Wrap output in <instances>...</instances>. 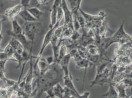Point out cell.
I'll return each instance as SVG.
<instances>
[{
    "label": "cell",
    "instance_id": "1",
    "mask_svg": "<svg viewBox=\"0 0 132 98\" xmlns=\"http://www.w3.org/2000/svg\"><path fill=\"white\" fill-rule=\"evenodd\" d=\"M57 63H54L51 65V68L44 75L38 76L37 80V88L35 89V93L38 92V97L39 98L48 89L54 87L56 84L63 80L64 75L61 68L59 65L57 67Z\"/></svg>",
    "mask_w": 132,
    "mask_h": 98
},
{
    "label": "cell",
    "instance_id": "2",
    "mask_svg": "<svg viewBox=\"0 0 132 98\" xmlns=\"http://www.w3.org/2000/svg\"><path fill=\"white\" fill-rule=\"evenodd\" d=\"M124 22H122L120 27L113 35L110 37H108L109 46L115 43H125L126 41H129L132 38L127 33L124 28Z\"/></svg>",
    "mask_w": 132,
    "mask_h": 98
},
{
    "label": "cell",
    "instance_id": "3",
    "mask_svg": "<svg viewBox=\"0 0 132 98\" xmlns=\"http://www.w3.org/2000/svg\"><path fill=\"white\" fill-rule=\"evenodd\" d=\"M23 32L25 36L34 46L38 27L36 22H25L22 26Z\"/></svg>",
    "mask_w": 132,
    "mask_h": 98
},
{
    "label": "cell",
    "instance_id": "4",
    "mask_svg": "<svg viewBox=\"0 0 132 98\" xmlns=\"http://www.w3.org/2000/svg\"><path fill=\"white\" fill-rule=\"evenodd\" d=\"M57 27H58L55 26L53 28H50L49 31L45 34L44 38L43 44L42 45V46H41V48L40 49V51L39 52V54H38V55L36 56V61H35V63L34 65V69L35 71H36V68L37 67V65H38L39 60L42 57V55H43V53H44L45 50L46 49V48L47 47V46H48V45L50 43L52 36L53 32H54V30Z\"/></svg>",
    "mask_w": 132,
    "mask_h": 98
},
{
    "label": "cell",
    "instance_id": "5",
    "mask_svg": "<svg viewBox=\"0 0 132 98\" xmlns=\"http://www.w3.org/2000/svg\"><path fill=\"white\" fill-rule=\"evenodd\" d=\"M61 6L64 13V27H70L74 29L73 26V14L71 9L69 8V6H68L66 0H62Z\"/></svg>",
    "mask_w": 132,
    "mask_h": 98
},
{
    "label": "cell",
    "instance_id": "6",
    "mask_svg": "<svg viewBox=\"0 0 132 98\" xmlns=\"http://www.w3.org/2000/svg\"><path fill=\"white\" fill-rule=\"evenodd\" d=\"M23 6L21 4H18L6 9L5 11V15L6 18L10 21L15 19V17L19 15V13L23 9Z\"/></svg>",
    "mask_w": 132,
    "mask_h": 98
},
{
    "label": "cell",
    "instance_id": "7",
    "mask_svg": "<svg viewBox=\"0 0 132 98\" xmlns=\"http://www.w3.org/2000/svg\"><path fill=\"white\" fill-rule=\"evenodd\" d=\"M72 56L70 53H68L64 56L61 60L57 63L60 66L63 72L64 76H71L70 72L69 71V66L70 62V60Z\"/></svg>",
    "mask_w": 132,
    "mask_h": 98
},
{
    "label": "cell",
    "instance_id": "8",
    "mask_svg": "<svg viewBox=\"0 0 132 98\" xmlns=\"http://www.w3.org/2000/svg\"><path fill=\"white\" fill-rule=\"evenodd\" d=\"M70 5L71 11L73 16L77 17L79 14V9L81 8L80 6L82 0H67Z\"/></svg>",
    "mask_w": 132,
    "mask_h": 98
},
{
    "label": "cell",
    "instance_id": "9",
    "mask_svg": "<svg viewBox=\"0 0 132 98\" xmlns=\"http://www.w3.org/2000/svg\"><path fill=\"white\" fill-rule=\"evenodd\" d=\"M10 43L11 44V46L13 49H14L15 53L20 55H22L24 50H25L22 44L17 39L13 37H11Z\"/></svg>",
    "mask_w": 132,
    "mask_h": 98
},
{
    "label": "cell",
    "instance_id": "10",
    "mask_svg": "<svg viewBox=\"0 0 132 98\" xmlns=\"http://www.w3.org/2000/svg\"><path fill=\"white\" fill-rule=\"evenodd\" d=\"M50 66L47 63L45 58L42 57L39 60L37 65V67H38L39 70V76L44 75L48 71Z\"/></svg>",
    "mask_w": 132,
    "mask_h": 98
},
{
    "label": "cell",
    "instance_id": "11",
    "mask_svg": "<svg viewBox=\"0 0 132 98\" xmlns=\"http://www.w3.org/2000/svg\"><path fill=\"white\" fill-rule=\"evenodd\" d=\"M25 22H37L38 20L30 13L28 11L27 8H24L22 9L19 14Z\"/></svg>",
    "mask_w": 132,
    "mask_h": 98
},
{
    "label": "cell",
    "instance_id": "12",
    "mask_svg": "<svg viewBox=\"0 0 132 98\" xmlns=\"http://www.w3.org/2000/svg\"><path fill=\"white\" fill-rule=\"evenodd\" d=\"M109 85V89L108 91L102 96L107 98H119L114 84L112 82H110Z\"/></svg>",
    "mask_w": 132,
    "mask_h": 98
},
{
    "label": "cell",
    "instance_id": "13",
    "mask_svg": "<svg viewBox=\"0 0 132 98\" xmlns=\"http://www.w3.org/2000/svg\"><path fill=\"white\" fill-rule=\"evenodd\" d=\"M114 87L116 88L119 98H126L125 89L126 86L123 82H121L116 83Z\"/></svg>",
    "mask_w": 132,
    "mask_h": 98
},
{
    "label": "cell",
    "instance_id": "14",
    "mask_svg": "<svg viewBox=\"0 0 132 98\" xmlns=\"http://www.w3.org/2000/svg\"><path fill=\"white\" fill-rule=\"evenodd\" d=\"M27 9L30 12V13L38 21L39 20L40 18L43 15V12L37 7H28Z\"/></svg>",
    "mask_w": 132,
    "mask_h": 98
},
{
    "label": "cell",
    "instance_id": "15",
    "mask_svg": "<svg viewBox=\"0 0 132 98\" xmlns=\"http://www.w3.org/2000/svg\"><path fill=\"white\" fill-rule=\"evenodd\" d=\"M12 23V33L15 34H22L23 33V28L18 23L16 19H14L11 21Z\"/></svg>",
    "mask_w": 132,
    "mask_h": 98
},
{
    "label": "cell",
    "instance_id": "16",
    "mask_svg": "<svg viewBox=\"0 0 132 98\" xmlns=\"http://www.w3.org/2000/svg\"><path fill=\"white\" fill-rule=\"evenodd\" d=\"M68 54V47L65 45V44L64 43V42H62L61 44L59 50V54L57 61V63H58Z\"/></svg>",
    "mask_w": 132,
    "mask_h": 98
},
{
    "label": "cell",
    "instance_id": "17",
    "mask_svg": "<svg viewBox=\"0 0 132 98\" xmlns=\"http://www.w3.org/2000/svg\"><path fill=\"white\" fill-rule=\"evenodd\" d=\"M87 50L88 51V53L91 55H98V53H100V50L98 46L93 45V44H89L86 47Z\"/></svg>",
    "mask_w": 132,
    "mask_h": 98
},
{
    "label": "cell",
    "instance_id": "18",
    "mask_svg": "<svg viewBox=\"0 0 132 98\" xmlns=\"http://www.w3.org/2000/svg\"><path fill=\"white\" fill-rule=\"evenodd\" d=\"M3 52L7 55L9 58H11L13 57V55L14 54V51L13 49L11 44L9 42L8 45L6 46L4 50H3Z\"/></svg>",
    "mask_w": 132,
    "mask_h": 98
},
{
    "label": "cell",
    "instance_id": "19",
    "mask_svg": "<svg viewBox=\"0 0 132 98\" xmlns=\"http://www.w3.org/2000/svg\"><path fill=\"white\" fill-rule=\"evenodd\" d=\"M122 82H123L127 86L132 87V78H125L122 80Z\"/></svg>",
    "mask_w": 132,
    "mask_h": 98
},
{
    "label": "cell",
    "instance_id": "20",
    "mask_svg": "<svg viewBox=\"0 0 132 98\" xmlns=\"http://www.w3.org/2000/svg\"><path fill=\"white\" fill-rule=\"evenodd\" d=\"M31 0H21L20 4L22 5L24 8H27L30 5Z\"/></svg>",
    "mask_w": 132,
    "mask_h": 98
},
{
    "label": "cell",
    "instance_id": "21",
    "mask_svg": "<svg viewBox=\"0 0 132 98\" xmlns=\"http://www.w3.org/2000/svg\"><path fill=\"white\" fill-rule=\"evenodd\" d=\"M45 60H46V61L49 65H51L55 63V59H54L53 56H48L45 58Z\"/></svg>",
    "mask_w": 132,
    "mask_h": 98
},
{
    "label": "cell",
    "instance_id": "22",
    "mask_svg": "<svg viewBox=\"0 0 132 98\" xmlns=\"http://www.w3.org/2000/svg\"><path fill=\"white\" fill-rule=\"evenodd\" d=\"M90 95V93L89 92H85L82 94H80L79 97L78 98H89Z\"/></svg>",
    "mask_w": 132,
    "mask_h": 98
},
{
    "label": "cell",
    "instance_id": "23",
    "mask_svg": "<svg viewBox=\"0 0 132 98\" xmlns=\"http://www.w3.org/2000/svg\"><path fill=\"white\" fill-rule=\"evenodd\" d=\"M49 0H37V3L38 5L40 6H43L47 4Z\"/></svg>",
    "mask_w": 132,
    "mask_h": 98
},
{
    "label": "cell",
    "instance_id": "24",
    "mask_svg": "<svg viewBox=\"0 0 132 98\" xmlns=\"http://www.w3.org/2000/svg\"><path fill=\"white\" fill-rule=\"evenodd\" d=\"M64 98H76L75 97L73 96H68V97H65Z\"/></svg>",
    "mask_w": 132,
    "mask_h": 98
},
{
    "label": "cell",
    "instance_id": "25",
    "mask_svg": "<svg viewBox=\"0 0 132 98\" xmlns=\"http://www.w3.org/2000/svg\"><path fill=\"white\" fill-rule=\"evenodd\" d=\"M128 98H132V95H131L130 97H129Z\"/></svg>",
    "mask_w": 132,
    "mask_h": 98
},
{
    "label": "cell",
    "instance_id": "26",
    "mask_svg": "<svg viewBox=\"0 0 132 98\" xmlns=\"http://www.w3.org/2000/svg\"><path fill=\"white\" fill-rule=\"evenodd\" d=\"M2 3V0H0V4Z\"/></svg>",
    "mask_w": 132,
    "mask_h": 98
},
{
    "label": "cell",
    "instance_id": "27",
    "mask_svg": "<svg viewBox=\"0 0 132 98\" xmlns=\"http://www.w3.org/2000/svg\"><path fill=\"white\" fill-rule=\"evenodd\" d=\"M10 1H13V0H10Z\"/></svg>",
    "mask_w": 132,
    "mask_h": 98
},
{
    "label": "cell",
    "instance_id": "28",
    "mask_svg": "<svg viewBox=\"0 0 132 98\" xmlns=\"http://www.w3.org/2000/svg\"></svg>",
    "mask_w": 132,
    "mask_h": 98
},
{
    "label": "cell",
    "instance_id": "29",
    "mask_svg": "<svg viewBox=\"0 0 132 98\" xmlns=\"http://www.w3.org/2000/svg\"></svg>",
    "mask_w": 132,
    "mask_h": 98
}]
</instances>
